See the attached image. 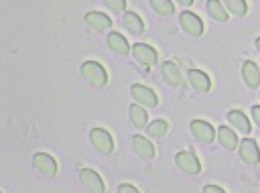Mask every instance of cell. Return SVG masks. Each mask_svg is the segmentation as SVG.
Wrapping results in <instances>:
<instances>
[{
	"label": "cell",
	"instance_id": "cell-17",
	"mask_svg": "<svg viewBox=\"0 0 260 193\" xmlns=\"http://www.w3.org/2000/svg\"><path fill=\"white\" fill-rule=\"evenodd\" d=\"M228 120H230V124H232L236 130H240L242 134H248V132H250V120L244 116V112H240V110H230V112H228Z\"/></svg>",
	"mask_w": 260,
	"mask_h": 193
},
{
	"label": "cell",
	"instance_id": "cell-31",
	"mask_svg": "<svg viewBox=\"0 0 260 193\" xmlns=\"http://www.w3.org/2000/svg\"><path fill=\"white\" fill-rule=\"evenodd\" d=\"M258 65H260V63H258ZM258 69H260V67H258Z\"/></svg>",
	"mask_w": 260,
	"mask_h": 193
},
{
	"label": "cell",
	"instance_id": "cell-28",
	"mask_svg": "<svg viewBox=\"0 0 260 193\" xmlns=\"http://www.w3.org/2000/svg\"><path fill=\"white\" fill-rule=\"evenodd\" d=\"M252 118H254V122L260 126V106H254V108H252Z\"/></svg>",
	"mask_w": 260,
	"mask_h": 193
},
{
	"label": "cell",
	"instance_id": "cell-23",
	"mask_svg": "<svg viewBox=\"0 0 260 193\" xmlns=\"http://www.w3.org/2000/svg\"><path fill=\"white\" fill-rule=\"evenodd\" d=\"M167 122L165 120H154V122H150L148 126H146V132H148V136H152V138H162L165 134H167Z\"/></svg>",
	"mask_w": 260,
	"mask_h": 193
},
{
	"label": "cell",
	"instance_id": "cell-7",
	"mask_svg": "<svg viewBox=\"0 0 260 193\" xmlns=\"http://www.w3.org/2000/svg\"><path fill=\"white\" fill-rule=\"evenodd\" d=\"M32 167H35L41 175H45V177H55V173H57V163H55V158H53L51 154H47V152H37V154H32Z\"/></svg>",
	"mask_w": 260,
	"mask_h": 193
},
{
	"label": "cell",
	"instance_id": "cell-15",
	"mask_svg": "<svg viewBox=\"0 0 260 193\" xmlns=\"http://www.w3.org/2000/svg\"><path fill=\"white\" fill-rule=\"evenodd\" d=\"M122 24L128 33L132 35H142L144 33V22L142 18L136 14V12H124V18H122Z\"/></svg>",
	"mask_w": 260,
	"mask_h": 193
},
{
	"label": "cell",
	"instance_id": "cell-8",
	"mask_svg": "<svg viewBox=\"0 0 260 193\" xmlns=\"http://www.w3.org/2000/svg\"><path fill=\"white\" fill-rule=\"evenodd\" d=\"M189 130L199 142H211L215 138V128L205 120H193L189 124Z\"/></svg>",
	"mask_w": 260,
	"mask_h": 193
},
{
	"label": "cell",
	"instance_id": "cell-6",
	"mask_svg": "<svg viewBox=\"0 0 260 193\" xmlns=\"http://www.w3.org/2000/svg\"><path fill=\"white\" fill-rule=\"evenodd\" d=\"M175 163H177V167H179L183 173H187V175H197V173L201 171V165H199L197 156H195L191 150H181V152H177Z\"/></svg>",
	"mask_w": 260,
	"mask_h": 193
},
{
	"label": "cell",
	"instance_id": "cell-21",
	"mask_svg": "<svg viewBox=\"0 0 260 193\" xmlns=\"http://www.w3.org/2000/svg\"><path fill=\"white\" fill-rule=\"evenodd\" d=\"M205 8H207L209 16H213L217 22H225V20H228V12H225V8H223L221 0H207Z\"/></svg>",
	"mask_w": 260,
	"mask_h": 193
},
{
	"label": "cell",
	"instance_id": "cell-27",
	"mask_svg": "<svg viewBox=\"0 0 260 193\" xmlns=\"http://www.w3.org/2000/svg\"><path fill=\"white\" fill-rule=\"evenodd\" d=\"M203 191H205V193H223V189L217 187V185H205Z\"/></svg>",
	"mask_w": 260,
	"mask_h": 193
},
{
	"label": "cell",
	"instance_id": "cell-16",
	"mask_svg": "<svg viewBox=\"0 0 260 193\" xmlns=\"http://www.w3.org/2000/svg\"><path fill=\"white\" fill-rule=\"evenodd\" d=\"M160 73H162V79H165L169 85L177 87V85L181 83V73H179L177 63H173V61H165L162 67H160Z\"/></svg>",
	"mask_w": 260,
	"mask_h": 193
},
{
	"label": "cell",
	"instance_id": "cell-12",
	"mask_svg": "<svg viewBox=\"0 0 260 193\" xmlns=\"http://www.w3.org/2000/svg\"><path fill=\"white\" fill-rule=\"evenodd\" d=\"M189 83L195 91H201V93L209 91V87H211V81H209L207 73H203L201 69H191L189 71Z\"/></svg>",
	"mask_w": 260,
	"mask_h": 193
},
{
	"label": "cell",
	"instance_id": "cell-10",
	"mask_svg": "<svg viewBox=\"0 0 260 193\" xmlns=\"http://www.w3.org/2000/svg\"><path fill=\"white\" fill-rule=\"evenodd\" d=\"M79 179H81V183L85 185V189H89V191H93V193H102V191L106 189L102 177H100L95 171H91V169H81V171H79Z\"/></svg>",
	"mask_w": 260,
	"mask_h": 193
},
{
	"label": "cell",
	"instance_id": "cell-11",
	"mask_svg": "<svg viewBox=\"0 0 260 193\" xmlns=\"http://www.w3.org/2000/svg\"><path fill=\"white\" fill-rule=\"evenodd\" d=\"M242 79L252 89H256L260 85V69H258V65L254 61H244V65H242Z\"/></svg>",
	"mask_w": 260,
	"mask_h": 193
},
{
	"label": "cell",
	"instance_id": "cell-25",
	"mask_svg": "<svg viewBox=\"0 0 260 193\" xmlns=\"http://www.w3.org/2000/svg\"><path fill=\"white\" fill-rule=\"evenodd\" d=\"M104 4L112 10V12H122L126 8V0H104Z\"/></svg>",
	"mask_w": 260,
	"mask_h": 193
},
{
	"label": "cell",
	"instance_id": "cell-19",
	"mask_svg": "<svg viewBox=\"0 0 260 193\" xmlns=\"http://www.w3.org/2000/svg\"><path fill=\"white\" fill-rule=\"evenodd\" d=\"M108 45H110V49H112L114 53H118V55H128V51H130L128 41H126L120 33H110V35H108Z\"/></svg>",
	"mask_w": 260,
	"mask_h": 193
},
{
	"label": "cell",
	"instance_id": "cell-20",
	"mask_svg": "<svg viewBox=\"0 0 260 193\" xmlns=\"http://www.w3.org/2000/svg\"><path fill=\"white\" fill-rule=\"evenodd\" d=\"M128 116H130V122H132L136 128H142V126H146L148 114H146L144 106H140V104H134V106H130V110H128Z\"/></svg>",
	"mask_w": 260,
	"mask_h": 193
},
{
	"label": "cell",
	"instance_id": "cell-14",
	"mask_svg": "<svg viewBox=\"0 0 260 193\" xmlns=\"http://www.w3.org/2000/svg\"><path fill=\"white\" fill-rule=\"evenodd\" d=\"M85 22L87 26H91L93 30H108L112 26L110 16H106L104 12H87L85 14Z\"/></svg>",
	"mask_w": 260,
	"mask_h": 193
},
{
	"label": "cell",
	"instance_id": "cell-1",
	"mask_svg": "<svg viewBox=\"0 0 260 193\" xmlns=\"http://www.w3.org/2000/svg\"><path fill=\"white\" fill-rule=\"evenodd\" d=\"M81 77H83L89 85H93V87H102V85H106V81H108V73H106L104 65L98 63V61H85V63L81 65Z\"/></svg>",
	"mask_w": 260,
	"mask_h": 193
},
{
	"label": "cell",
	"instance_id": "cell-30",
	"mask_svg": "<svg viewBox=\"0 0 260 193\" xmlns=\"http://www.w3.org/2000/svg\"><path fill=\"white\" fill-rule=\"evenodd\" d=\"M254 45H256V49H258V51H260V37H258V39H256V43H254Z\"/></svg>",
	"mask_w": 260,
	"mask_h": 193
},
{
	"label": "cell",
	"instance_id": "cell-29",
	"mask_svg": "<svg viewBox=\"0 0 260 193\" xmlns=\"http://www.w3.org/2000/svg\"><path fill=\"white\" fill-rule=\"evenodd\" d=\"M177 2H179V4H181V6H189V4H191V2H193V0H177Z\"/></svg>",
	"mask_w": 260,
	"mask_h": 193
},
{
	"label": "cell",
	"instance_id": "cell-3",
	"mask_svg": "<svg viewBox=\"0 0 260 193\" xmlns=\"http://www.w3.org/2000/svg\"><path fill=\"white\" fill-rule=\"evenodd\" d=\"M132 55H134V59L140 63V65H144L146 69L148 67H152V65H156V51L150 47V45H146V43H136V45H132Z\"/></svg>",
	"mask_w": 260,
	"mask_h": 193
},
{
	"label": "cell",
	"instance_id": "cell-13",
	"mask_svg": "<svg viewBox=\"0 0 260 193\" xmlns=\"http://www.w3.org/2000/svg\"><path fill=\"white\" fill-rule=\"evenodd\" d=\"M132 148H134V152L140 156V158H144V160H150L152 156H154V146L144 138V136H132Z\"/></svg>",
	"mask_w": 260,
	"mask_h": 193
},
{
	"label": "cell",
	"instance_id": "cell-2",
	"mask_svg": "<svg viewBox=\"0 0 260 193\" xmlns=\"http://www.w3.org/2000/svg\"><path fill=\"white\" fill-rule=\"evenodd\" d=\"M179 22H181V28H183L189 37H201V33H203V22H201V18H199L197 14L185 10V12L179 14Z\"/></svg>",
	"mask_w": 260,
	"mask_h": 193
},
{
	"label": "cell",
	"instance_id": "cell-9",
	"mask_svg": "<svg viewBox=\"0 0 260 193\" xmlns=\"http://www.w3.org/2000/svg\"><path fill=\"white\" fill-rule=\"evenodd\" d=\"M238 154L244 163L248 165H256L260 160V150H258V144L252 140V138H244L240 144H238Z\"/></svg>",
	"mask_w": 260,
	"mask_h": 193
},
{
	"label": "cell",
	"instance_id": "cell-26",
	"mask_svg": "<svg viewBox=\"0 0 260 193\" xmlns=\"http://www.w3.org/2000/svg\"><path fill=\"white\" fill-rule=\"evenodd\" d=\"M118 191H120V193H138V189H136L134 185H126V183H124V185H120V187H118Z\"/></svg>",
	"mask_w": 260,
	"mask_h": 193
},
{
	"label": "cell",
	"instance_id": "cell-18",
	"mask_svg": "<svg viewBox=\"0 0 260 193\" xmlns=\"http://www.w3.org/2000/svg\"><path fill=\"white\" fill-rule=\"evenodd\" d=\"M215 134H217V140H219V144H221L223 148L234 150V148L238 146V136H236V132L230 130L228 126H219Z\"/></svg>",
	"mask_w": 260,
	"mask_h": 193
},
{
	"label": "cell",
	"instance_id": "cell-5",
	"mask_svg": "<svg viewBox=\"0 0 260 193\" xmlns=\"http://www.w3.org/2000/svg\"><path fill=\"white\" fill-rule=\"evenodd\" d=\"M89 140H91V144H93L102 154H110V152L114 150V140H112L110 132L104 130V128H93V130L89 132Z\"/></svg>",
	"mask_w": 260,
	"mask_h": 193
},
{
	"label": "cell",
	"instance_id": "cell-22",
	"mask_svg": "<svg viewBox=\"0 0 260 193\" xmlns=\"http://www.w3.org/2000/svg\"><path fill=\"white\" fill-rule=\"evenodd\" d=\"M150 6H152V10H154L156 14H160V16H171V14L175 12V6H173L171 0H150Z\"/></svg>",
	"mask_w": 260,
	"mask_h": 193
},
{
	"label": "cell",
	"instance_id": "cell-4",
	"mask_svg": "<svg viewBox=\"0 0 260 193\" xmlns=\"http://www.w3.org/2000/svg\"><path fill=\"white\" fill-rule=\"evenodd\" d=\"M130 93H132V98L136 100V104H140V106H144V108H154V106L158 104L156 93H154L150 87H146V85L134 83V85L130 87Z\"/></svg>",
	"mask_w": 260,
	"mask_h": 193
},
{
	"label": "cell",
	"instance_id": "cell-24",
	"mask_svg": "<svg viewBox=\"0 0 260 193\" xmlns=\"http://www.w3.org/2000/svg\"><path fill=\"white\" fill-rule=\"evenodd\" d=\"M221 4L236 16H244L248 6H246V0H221Z\"/></svg>",
	"mask_w": 260,
	"mask_h": 193
}]
</instances>
